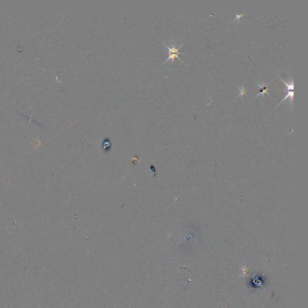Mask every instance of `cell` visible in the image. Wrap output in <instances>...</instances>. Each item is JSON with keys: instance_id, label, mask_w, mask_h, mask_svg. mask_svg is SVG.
Returning <instances> with one entry per match:
<instances>
[{"instance_id": "2", "label": "cell", "mask_w": 308, "mask_h": 308, "mask_svg": "<svg viewBox=\"0 0 308 308\" xmlns=\"http://www.w3.org/2000/svg\"><path fill=\"white\" fill-rule=\"evenodd\" d=\"M279 78L281 79L282 81H283V82L286 86V87H287V92H288V94L287 95L282 99L281 102L278 105V106L276 107H278L279 104H281L282 102H283L286 98H289L290 99V104H291V106H293V96H294V83H293V80H291V82H285V81L283 80H282L281 78L279 77Z\"/></svg>"}, {"instance_id": "4", "label": "cell", "mask_w": 308, "mask_h": 308, "mask_svg": "<svg viewBox=\"0 0 308 308\" xmlns=\"http://www.w3.org/2000/svg\"><path fill=\"white\" fill-rule=\"evenodd\" d=\"M238 89L240 90V94H239V95H238V96L236 98V99H237L238 98H239V97H240V96H242L244 94H246V96H248V95L246 94V93H247L248 91H247V90H246V87H245L244 86H242L241 87L238 86Z\"/></svg>"}, {"instance_id": "3", "label": "cell", "mask_w": 308, "mask_h": 308, "mask_svg": "<svg viewBox=\"0 0 308 308\" xmlns=\"http://www.w3.org/2000/svg\"><path fill=\"white\" fill-rule=\"evenodd\" d=\"M271 83V82L270 84H268V85L266 86L264 84H259L258 82H256V84H257L258 86L259 87V88L260 89V90H259V94H258V95H257V96L254 98V100L255 99H256V98H258V97L260 94H262V96H264V94H267L268 96H270L271 98V95H270V94H268V92H267L268 90H269L268 88V86H269Z\"/></svg>"}, {"instance_id": "1", "label": "cell", "mask_w": 308, "mask_h": 308, "mask_svg": "<svg viewBox=\"0 0 308 308\" xmlns=\"http://www.w3.org/2000/svg\"><path fill=\"white\" fill-rule=\"evenodd\" d=\"M184 43H182V44L181 45H180L178 48H177V47H176V44H175V43H170V46H168V45H167L165 43H164V46H166V47L168 49V50H169V57H168V58L166 59V60L164 62V63H163V64L162 65V66L163 65H164V64H165V63H166L167 61H169V60H171V62H172V64H173V63H174V60H175V58H178V59H179V60H180L182 63H183L184 64H185V63H184V62H183V61H182V60H181V58L178 57V55H179V54H185V53H179V49H180V48H181L183 46V45H184Z\"/></svg>"}, {"instance_id": "5", "label": "cell", "mask_w": 308, "mask_h": 308, "mask_svg": "<svg viewBox=\"0 0 308 308\" xmlns=\"http://www.w3.org/2000/svg\"><path fill=\"white\" fill-rule=\"evenodd\" d=\"M244 15V14H241V15H240V14H237L235 15V19H234V21H235V20H237V21L238 22V21H239V20L240 19V18H242V16H243ZM233 21H232V22H233Z\"/></svg>"}]
</instances>
